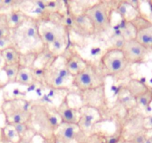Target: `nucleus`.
Returning <instances> with one entry per match:
<instances>
[{
  "label": "nucleus",
  "mask_w": 152,
  "mask_h": 143,
  "mask_svg": "<svg viewBox=\"0 0 152 143\" xmlns=\"http://www.w3.org/2000/svg\"><path fill=\"white\" fill-rule=\"evenodd\" d=\"M2 142V127H0V143Z\"/></svg>",
  "instance_id": "obj_34"
},
{
  "label": "nucleus",
  "mask_w": 152,
  "mask_h": 143,
  "mask_svg": "<svg viewBox=\"0 0 152 143\" xmlns=\"http://www.w3.org/2000/svg\"><path fill=\"white\" fill-rule=\"evenodd\" d=\"M35 83L36 81L34 80V76H33L31 68L21 66H20L15 83H18L19 85H22V86H31Z\"/></svg>",
  "instance_id": "obj_20"
},
{
  "label": "nucleus",
  "mask_w": 152,
  "mask_h": 143,
  "mask_svg": "<svg viewBox=\"0 0 152 143\" xmlns=\"http://www.w3.org/2000/svg\"><path fill=\"white\" fill-rule=\"evenodd\" d=\"M11 37L14 46L21 55H39L45 49L36 19L30 17L20 27L12 31Z\"/></svg>",
  "instance_id": "obj_4"
},
{
  "label": "nucleus",
  "mask_w": 152,
  "mask_h": 143,
  "mask_svg": "<svg viewBox=\"0 0 152 143\" xmlns=\"http://www.w3.org/2000/svg\"><path fill=\"white\" fill-rule=\"evenodd\" d=\"M1 55L5 65H20L22 55L16 47H10L1 51Z\"/></svg>",
  "instance_id": "obj_19"
},
{
  "label": "nucleus",
  "mask_w": 152,
  "mask_h": 143,
  "mask_svg": "<svg viewBox=\"0 0 152 143\" xmlns=\"http://www.w3.org/2000/svg\"><path fill=\"white\" fill-rule=\"evenodd\" d=\"M108 133L102 130H96L87 136L84 143H105Z\"/></svg>",
  "instance_id": "obj_25"
},
{
  "label": "nucleus",
  "mask_w": 152,
  "mask_h": 143,
  "mask_svg": "<svg viewBox=\"0 0 152 143\" xmlns=\"http://www.w3.org/2000/svg\"><path fill=\"white\" fill-rule=\"evenodd\" d=\"M6 17H7V24L10 27V30L16 29L19 27H20L24 22H26L30 16L22 10H21L19 7L13 9L10 11L5 13Z\"/></svg>",
  "instance_id": "obj_17"
},
{
  "label": "nucleus",
  "mask_w": 152,
  "mask_h": 143,
  "mask_svg": "<svg viewBox=\"0 0 152 143\" xmlns=\"http://www.w3.org/2000/svg\"><path fill=\"white\" fill-rule=\"evenodd\" d=\"M129 22L132 23V25L137 30V31H140V30L145 29V28L151 27L152 25V21L148 18V16L145 13H144L142 11L139 12L136 15V16Z\"/></svg>",
  "instance_id": "obj_22"
},
{
  "label": "nucleus",
  "mask_w": 152,
  "mask_h": 143,
  "mask_svg": "<svg viewBox=\"0 0 152 143\" xmlns=\"http://www.w3.org/2000/svg\"><path fill=\"white\" fill-rule=\"evenodd\" d=\"M136 101L138 107H142L144 109L150 108L152 103V91L150 89L146 93L136 98Z\"/></svg>",
  "instance_id": "obj_27"
},
{
  "label": "nucleus",
  "mask_w": 152,
  "mask_h": 143,
  "mask_svg": "<svg viewBox=\"0 0 152 143\" xmlns=\"http://www.w3.org/2000/svg\"><path fill=\"white\" fill-rule=\"evenodd\" d=\"M98 66L106 77L123 80L131 78L134 74L132 65L127 61L121 48L111 46L103 52Z\"/></svg>",
  "instance_id": "obj_3"
},
{
  "label": "nucleus",
  "mask_w": 152,
  "mask_h": 143,
  "mask_svg": "<svg viewBox=\"0 0 152 143\" xmlns=\"http://www.w3.org/2000/svg\"><path fill=\"white\" fill-rule=\"evenodd\" d=\"M79 112L80 118L77 125L87 136L96 131L95 127L97 124L107 121L99 110L88 106L81 105Z\"/></svg>",
  "instance_id": "obj_11"
},
{
  "label": "nucleus",
  "mask_w": 152,
  "mask_h": 143,
  "mask_svg": "<svg viewBox=\"0 0 152 143\" xmlns=\"http://www.w3.org/2000/svg\"><path fill=\"white\" fill-rule=\"evenodd\" d=\"M10 125H12L14 127V128L16 129V130L17 131L19 135L20 136V137L24 136L26 135L28 133H29L30 131H32L31 127H30V125H28V124L15 123L10 124Z\"/></svg>",
  "instance_id": "obj_29"
},
{
  "label": "nucleus",
  "mask_w": 152,
  "mask_h": 143,
  "mask_svg": "<svg viewBox=\"0 0 152 143\" xmlns=\"http://www.w3.org/2000/svg\"><path fill=\"white\" fill-rule=\"evenodd\" d=\"M65 14H53L48 18L37 19L39 33L45 46L56 57L62 56L69 47L70 32L65 25Z\"/></svg>",
  "instance_id": "obj_1"
},
{
  "label": "nucleus",
  "mask_w": 152,
  "mask_h": 143,
  "mask_svg": "<svg viewBox=\"0 0 152 143\" xmlns=\"http://www.w3.org/2000/svg\"><path fill=\"white\" fill-rule=\"evenodd\" d=\"M62 56L65 60V67L73 77L83 71L88 61L83 57L78 51L72 46L68 47Z\"/></svg>",
  "instance_id": "obj_14"
},
{
  "label": "nucleus",
  "mask_w": 152,
  "mask_h": 143,
  "mask_svg": "<svg viewBox=\"0 0 152 143\" xmlns=\"http://www.w3.org/2000/svg\"><path fill=\"white\" fill-rule=\"evenodd\" d=\"M35 136H37L36 134L33 131H30L26 135L21 137L20 139L16 143H34V139Z\"/></svg>",
  "instance_id": "obj_31"
},
{
  "label": "nucleus",
  "mask_w": 152,
  "mask_h": 143,
  "mask_svg": "<svg viewBox=\"0 0 152 143\" xmlns=\"http://www.w3.org/2000/svg\"><path fill=\"white\" fill-rule=\"evenodd\" d=\"M66 4V14L65 16V25L68 28V31H74L77 35L81 37H89L94 35L93 25L89 20L86 13H74Z\"/></svg>",
  "instance_id": "obj_10"
},
{
  "label": "nucleus",
  "mask_w": 152,
  "mask_h": 143,
  "mask_svg": "<svg viewBox=\"0 0 152 143\" xmlns=\"http://www.w3.org/2000/svg\"><path fill=\"white\" fill-rule=\"evenodd\" d=\"M115 103L130 113L138 108L136 98L127 89H125L123 86L119 90Z\"/></svg>",
  "instance_id": "obj_16"
},
{
  "label": "nucleus",
  "mask_w": 152,
  "mask_h": 143,
  "mask_svg": "<svg viewBox=\"0 0 152 143\" xmlns=\"http://www.w3.org/2000/svg\"><path fill=\"white\" fill-rule=\"evenodd\" d=\"M73 76L65 65L63 56L58 57L45 69V86L53 90H70L73 88Z\"/></svg>",
  "instance_id": "obj_7"
},
{
  "label": "nucleus",
  "mask_w": 152,
  "mask_h": 143,
  "mask_svg": "<svg viewBox=\"0 0 152 143\" xmlns=\"http://www.w3.org/2000/svg\"><path fill=\"white\" fill-rule=\"evenodd\" d=\"M12 31L7 24L5 13H0V38L11 36Z\"/></svg>",
  "instance_id": "obj_26"
},
{
  "label": "nucleus",
  "mask_w": 152,
  "mask_h": 143,
  "mask_svg": "<svg viewBox=\"0 0 152 143\" xmlns=\"http://www.w3.org/2000/svg\"><path fill=\"white\" fill-rule=\"evenodd\" d=\"M123 87L127 89L135 98L146 93L151 89L146 83L141 80L132 77L128 80L127 83L123 85Z\"/></svg>",
  "instance_id": "obj_18"
},
{
  "label": "nucleus",
  "mask_w": 152,
  "mask_h": 143,
  "mask_svg": "<svg viewBox=\"0 0 152 143\" xmlns=\"http://www.w3.org/2000/svg\"><path fill=\"white\" fill-rule=\"evenodd\" d=\"M33 104L32 100L21 97H4L1 110L4 114L5 124L25 123L30 125Z\"/></svg>",
  "instance_id": "obj_6"
},
{
  "label": "nucleus",
  "mask_w": 152,
  "mask_h": 143,
  "mask_svg": "<svg viewBox=\"0 0 152 143\" xmlns=\"http://www.w3.org/2000/svg\"><path fill=\"white\" fill-rule=\"evenodd\" d=\"M121 49L125 57L131 65L145 63L150 52L137 41L136 39L124 40Z\"/></svg>",
  "instance_id": "obj_12"
},
{
  "label": "nucleus",
  "mask_w": 152,
  "mask_h": 143,
  "mask_svg": "<svg viewBox=\"0 0 152 143\" xmlns=\"http://www.w3.org/2000/svg\"><path fill=\"white\" fill-rule=\"evenodd\" d=\"M126 143H146L147 129L130 134L125 138Z\"/></svg>",
  "instance_id": "obj_24"
},
{
  "label": "nucleus",
  "mask_w": 152,
  "mask_h": 143,
  "mask_svg": "<svg viewBox=\"0 0 152 143\" xmlns=\"http://www.w3.org/2000/svg\"><path fill=\"white\" fill-rule=\"evenodd\" d=\"M149 4H150V5H151V7H152V1H149Z\"/></svg>",
  "instance_id": "obj_36"
},
{
  "label": "nucleus",
  "mask_w": 152,
  "mask_h": 143,
  "mask_svg": "<svg viewBox=\"0 0 152 143\" xmlns=\"http://www.w3.org/2000/svg\"><path fill=\"white\" fill-rule=\"evenodd\" d=\"M19 68H20L19 64H16V65H5L4 64L3 65L1 69L5 74L7 84L15 83Z\"/></svg>",
  "instance_id": "obj_23"
},
{
  "label": "nucleus",
  "mask_w": 152,
  "mask_h": 143,
  "mask_svg": "<svg viewBox=\"0 0 152 143\" xmlns=\"http://www.w3.org/2000/svg\"><path fill=\"white\" fill-rule=\"evenodd\" d=\"M61 122L56 107L46 103L34 101L30 127L36 136H39L42 139H50Z\"/></svg>",
  "instance_id": "obj_2"
},
{
  "label": "nucleus",
  "mask_w": 152,
  "mask_h": 143,
  "mask_svg": "<svg viewBox=\"0 0 152 143\" xmlns=\"http://www.w3.org/2000/svg\"><path fill=\"white\" fill-rule=\"evenodd\" d=\"M3 65H4V61H3V59L1 55V52H0V67H2Z\"/></svg>",
  "instance_id": "obj_35"
},
{
  "label": "nucleus",
  "mask_w": 152,
  "mask_h": 143,
  "mask_svg": "<svg viewBox=\"0 0 152 143\" xmlns=\"http://www.w3.org/2000/svg\"><path fill=\"white\" fill-rule=\"evenodd\" d=\"M116 1H95L84 12L93 25L94 35L109 31Z\"/></svg>",
  "instance_id": "obj_5"
},
{
  "label": "nucleus",
  "mask_w": 152,
  "mask_h": 143,
  "mask_svg": "<svg viewBox=\"0 0 152 143\" xmlns=\"http://www.w3.org/2000/svg\"><path fill=\"white\" fill-rule=\"evenodd\" d=\"M10 47H15L14 43L12 39V37H3V38H0V52L1 51L4 50L6 49H8Z\"/></svg>",
  "instance_id": "obj_30"
},
{
  "label": "nucleus",
  "mask_w": 152,
  "mask_h": 143,
  "mask_svg": "<svg viewBox=\"0 0 152 143\" xmlns=\"http://www.w3.org/2000/svg\"><path fill=\"white\" fill-rule=\"evenodd\" d=\"M42 142L43 143H54L53 136H52L50 139H42Z\"/></svg>",
  "instance_id": "obj_33"
},
{
  "label": "nucleus",
  "mask_w": 152,
  "mask_h": 143,
  "mask_svg": "<svg viewBox=\"0 0 152 143\" xmlns=\"http://www.w3.org/2000/svg\"><path fill=\"white\" fill-rule=\"evenodd\" d=\"M106 78L98 64L88 60L83 71L73 77L72 85L78 92H83L105 86Z\"/></svg>",
  "instance_id": "obj_8"
},
{
  "label": "nucleus",
  "mask_w": 152,
  "mask_h": 143,
  "mask_svg": "<svg viewBox=\"0 0 152 143\" xmlns=\"http://www.w3.org/2000/svg\"><path fill=\"white\" fill-rule=\"evenodd\" d=\"M45 69L36 66H34L31 68V72L36 83H39L42 86L45 85Z\"/></svg>",
  "instance_id": "obj_28"
},
{
  "label": "nucleus",
  "mask_w": 152,
  "mask_h": 143,
  "mask_svg": "<svg viewBox=\"0 0 152 143\" xmlns=\"http://www.w3.org/2000/svg\"><path fill=\"white\" fill-rule=\"evenodd\" d=\"M151 128H152V127H151Z\"/></svg>",
  "instance_id": "obj_37"
},
{
  "label": "nucleus",
  "mask_w": 152,
  "mask_h": 143,
  "mask_svg": "<svg viewBox=\"0 0 152 143\" xmlns=\"http://www.w3.org/2000/svg\"><path fill=\"white\" fill-rule=\"evenodd\" d=\"M82 106H88L99 110L102 116L109 120V110L108 97L105 92V85L94 89L78 92Z\"/></svg>",
  "instance_id": "obj_9"
},
{
  "label": "nucleus",
  "mask_w": 152,
  "mask_h": 143,
  "mask_svg": "<svg viewBox=\"0 0 152 143\" xmlns=\"http://www.w3.org/2000/svg\"><path fill=\"white\" fill-rule=\"evenodd\" d=\"M79 107H72L69 103L68 95H65L59 106L56 107V110L62 122L68 124H77L79 122V118H80Z\"/></svg>",
  "instance_id": "obj_15"
},
{
  "label": "nucleus",
  "mask_w": 152,
  "mask_h": 143,
  "mask_svg": "<svg viewBox=\"0 0 152 143\" xmlns=\"http://www.w3.org/2000/svg\"><path fill=\"white\" fill-rule=\"evenodd\" d=\"M54 136L60 139L64 143H84L87 136L81 130L77 124L61 122Z\"/></svg>",
  "instance_id": "obj_13"
},
{
  "label": "nucleus",
  "mask_w": 152,
  "mask_h": 143,
  "mask_svg": "<svg viewBox=\"0 0 152 143\" xmlns=\"http://www.w3.org/2000/svg\"><path fill=\"white\" fill-rule=\"evenodd\" d=\"M135 39L148 51L152 50V25L137 31Z\"/></svg>",
  "instance_id": "obj_21"
},
{
  "label": "nucleus",
  "mask_w": 152,
  "mask_h": 143,
  "mask_svg": "<svg viewBox=\"0 0 152 143\" xmlns=\"http://www.w3.org/2000/svg\"><path fill=\"white\" fill-rule=\"evenodd\" d=\"M2 72H4L1 69V67H0V90L4 89L7 86V85H8L7 83V80H3Z\"/></svg>",
  "instance_id": "obj_32"
}]
</instances>
